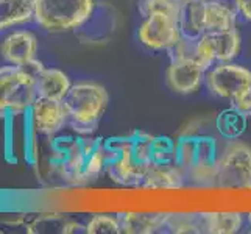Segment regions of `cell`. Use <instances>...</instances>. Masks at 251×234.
<instances>
[{
  "label": "cell",
  "mask_w": 251,
  "mask_h": 234,
  "mask_svg": "<svg viewBox=\"0 0 251 234\" xmlns=\"http://www.w3.org/2000/svg\"><path fill=\"white\" fill-rule=\"evenodd\" d=\"M248 223H250V228H251V214H248Z\"/></svg>",
  "instance_id": "27"
},
{
  "label": "cell",
  "mask_w": 251,
  "mask_h": 234,
  "mask_svg": "<svg viewBox=\"0 0 251 234\" xmlns=\"http://www.w3.org/2000/svg\"><path fill=\"white\" fill-rule=\"evenodd\" d=\"M204 233L232 234L244 227V215L239 212H203Z\"/></svg>",
  "instance_id": "19"
},
{
  "label": "cell",
  "mask_w": 251,
  "mask_h": 234,
  "mask_svg": "<svg viewBox=\"0 0 251 234\" xmlns=\"http://www.w3.org/2000/svg\"><path fill=\"white\" fill-rule=\"evenodd\" d=\"M206 84L214 95L236 103L251 89V71L239 64L222 63L207 71Z\"/></svg>",
  "instance_id": "8"
},
{
  "label": "cell",
  "mask_w": 251,
  "mask_h": 234,
  "mask_svg": "<svg viewBox=\"0 0 251 234\" xmlns=\"http://www.w3.org/2000/svg\"><path fill=\"white\" fill-rule=\"evenodd\" d=\"M69 77L55 67H44L36 75V94L38 97L63 100L71 89Z\"/></svg>",
  "instance_id": "16"
},
{
  "label": "cell",
  "mask_w": 251,
  "mask_h": 234,
  "mask_svg": "<svg viewBox=\"0 0 251 234\" xmlns=\"http://www.w3.org/2000/svg\"><path fill=\"white\" fill-rule=\"evenodd\" d=\"M84 233L88 234H119L122 233L120 222L112 215H94L84 227Z\"/></svg>",
  "instance_id": "24"
},
{
  "label": "cell",
  "mask_w": 251,
  "mask_h": 234,
  "mask_svg": "<svg viewBox=\"0 0 251 234\" xmlns=\"http://www.w3.org/2000/svg\"><path fill=\"white\" fill-rule=\"evenodd\" d=\"M38 39L28 30L14 31L3 39L0 52L8 63L14 66H28L36 55Z\"/></svg>",
  "instance_id": "13"
},
{
  "label": "cell",
  "mask_w": 251,
  "mask_h": 234,
  "mask_svg": "<svg viewBox=\"0 0 251 234\" xmlns=\"http://www.w3.org/2000/svg\"><path fill=\"white\" fill-rule=\"evenodd\" d=\"M217 142L207 134H187L176 141V164L195 184H215L219 162Z\"/></svg>",
  "instance_id": "3"
},
{
  "label": "cell",
  "mask_w": 251,
  "mask_h": 234,
  "mask_svg": "<svg viewBox=\"0 0 251 234\" xmlns=\"http://www.w3.org/2000/svg\"><path fill=\"white\" fill-rule=\"evenodd\" d=\"M184 175L176 162H151L141 187L145 189H178L184 184Z\"/></svg>",
  "instance_id": "14"
},
{
  "label": "cell",
  "mask_w": 251,
  "mask_h": 234,
  "mask_svg": "<svg viewBox=\"0 0 251 234\" xmlns=\"http://www.w3.org/2000/svg\"><path fill=\"white\" fill-rule=\"evenodd\" d=\"M206 71L195 56H172L166 80L169 88L176 94H194L206 80Z\"/></svg>",
  "instance_id": "11"
},
{
  "label": "cell",
  "mask_w": 251,
  "mask_h": 234,
  "mask_svg": "<svg viewBox=\"0 0 251 234\" xmlns=\"http://www.w3.org/2000/svg\"><path fill=\"white\" fill-rule=\"evenodd\" d=\"M34 21L53 33L72 31L89 19L94 0H33Z\"/></svg>",
  "instance_id": "5"
},
{
  "label": "cell",
  "mask_w": 251,
  "mask_h": 234,
  "mask_svg": "<svg viewBox=\"0 0 251 234\" xmlns=\"http://www.w3.org/2000/svg\"><path fill=\"white\" fill-rule=\"evenodd\" d=\"M237 13L220 0H211L203 5V28L206 31L236 28Z\"/></svg>",
  "instance_id": "17"
},
{
  "label": "cell",
  "mask_w": 251,
  "mask_h": 234,
  "mask_svg": "<svg viewBox=\"0 0 251 234\" xmlns=\"http://www.w3.org/2000/svg\"><path fill=\"white\" fill-rule=\"evenodd\" d=\"M215 184L222 187H251V147L239 139H228L219 155Z\"/></svg>",
  "instance_id": "6"
},
{
  "label": "cell",
  "mask_w": 251,
  "mask_h": 234,
  "mask_svg": "<svg viewBox=\"0 0 251 234\" xmlns=\"http://www.w3.org/2000/svg\"><path fill=\"white\" fill-rule=\"evenodd\" d=\"M197 59L206 69L212 63H229L240 52V34L237 28L212 30L201 34L197 41Z\"/></svg>",
  "instance_id": "9"
},
{
  "label": "cell",
  "mask_w": 251,
  "mask_h": 234,
  "mask_svg": "<svg viewBox=\"0 0 251 234\" xmlns=\"http://www.w3.org/2000/svg\"><path fill=\"white\" fill-rule=\"evenodd\" d=\"M86 158H88V137L83 134L76 137H59L53 142L51 166L66 183L84 184L88 183L84 175Z\"/></svg>",
  "instance_id": "7"
},
{
  "label": "cell",
  "mask_w": 251,
  "mask_h": 234,
  "mask_svg": "<svg viewBox=\"0 0 251 234\" xmlns=\"http://www.w3.org/2000/svg\"><path fill=\"white\" fill-rule=\"evenodd\" d=\"M67 111L69 127L76 134L91 136L105 114L109 95L101 84L94 81H81L72 84L63 99Z\"/></svg>",
  "instance_id": "2"
},
{
  "label": "cell",
  "mask_w": 251,
  "mask_h": 234,
  "mask_svg": "<svg viewBox=\"0 0 251 234\" xmlns=\"http://www.w3.org/2000/svg\"><path fill=\"white\" fill-rule=\"evenodd\" d=\"M153 137L144 131H133L125 136L105 141L106 173L112 181L122 186H139L151 166Z\"/></svg>",
  "instance_id": "1"
},
{
  "label": "cell",
  "mask_w": 251,
  "mask_h": 234,
  "mask_svg": "<svg viewBox=\"0 0 251 234\" xmlns=\"http://www.w3.org/2000/svg\"><path fill=\"white\" fill-rule=\"evenodd\" d=\"M36 97V75L27 67H0V119L24 114Z\"/></svg>",
  "instance_id": "4"
},
{
  "label": "cell",
  "mask_w": 251,
  "mask_h": 234,
  "mask_svg": "<svg viewBox=\"0 0 251 234\" xmlns=\"http://www.w3.org/2000/svg\"><path fill=\"white\" fill-rule=\"evenodd\" d=\"M34 19L33 0H0V31Z\"/></svg>",
  "instance_id": "18"
},
{
  "label": "cell",
  "mask_w": 251,
  "mask_h": 234,
  "mask_svg": "<svg viewBox=\"0 0 251 234\" xmlns=\"http://www.w3.org/2000/svg\"><path fill=\"white\" fill-rule=\"evenodd\" d=\"M234 3L242 17L251 22V0H234Z\"/></svg>",
  "instance_id": "26"
},
{
  "label": "cell",
  "mask_w": 251,
  "mask_h": 234,
  "mask_svg": "<svg viewBox=\"0 0 251 234\" xmlns=\"http://www.w3.org/2000/svg\"><path fill=\"white\" fill-rule=\"evenodd\" d=\"M137 10L144 19L154 13H162L178 19L181 2L179 0H137Z\"/></svg>",
  "instance_id": "22"
},
{
  "label": "cell",
  "mask_w": 251,
  "mask_h": 234,
  "mask_svg": "<svg viewBox=\"0 0 251 234\" xmlns=\"http://www.w3.org/2000/svg\"><path fill=\"white\" fill-rule=\"evenodd\" d=\"M167 214H145V212H124L119 214L122 233L128 234H153L166 230Z\"/></svg>",
  "instance_id": "15"
},
{
  "label": "cell",
  "mask_w": 251,
  "mask_h": 234,
  "mask_svg": "<svg viewBox=\"0 0 251 234\" xmlns=\"http://www.w3.org/2000/svg\"><path fill=\"white\" fill-rule=\"evenodd\" d=\"M30 114L38 134L55 136L69 124L63 100L36 97L30 108Z\"/></svg>",
  "instance_id": "12"
},
{
  "label": "cell",
  "mask_w": 251,
  "mask_h": 234,
  "mask_svg": "<svg viewBox=\"0 0 251 234\" xmlns=\"http://www.w3.org/2000/svg\"><path fill=\"white\" fill-rule=\"evenodd\" d=\"M232 106H236L239 111L244 112L245 116H251V89L240 100H237L236 103H232Z\"/></svg>",
  "instance_id": "25"
},
{
  "label": "cell",
  "mask_w": 251,
  "mask_h": 234,
  "mask_svg": "<svg viewBox=\"0 0 251 234\" xmlns=\"http://www.w3.org/2000/svg\"><path fill=\"white\" fill-rule=\"evenodd\" d=\"M203 2H211V0H203Z\"/></svg>",
  "instance_id": "28"
},
{
  "label": "cell",
  "mask_w": 251,
  "mask_h": 234,
  "mask_svg": "<svg viewBox=\"0 0 251 234\" xmlns=\"http://www.w3.org/2000/svg\"><path fill=\"white\" fill-rule=\"evenodd\" d=\"M169 233H204L203 214H167L166 230Z\"/></svg>",
  "instance_id": "21"
},
{
  "label": "cell",
  "mask_w": 251,
  "mask_h": 234,
  "mask_svg": "<svg viewBox=\"0 0 251 234\" xmlns=\"http://www.w3.org/2000/svg\"><path fill=\"white\" fill-rule=\"evenodd\" d=\"M247 128V116L236 106L225 109L217 117V130L226 139H239Z\"/></svg>",
  "instance_id": "20"
},
{
  "label": "cell",
  "mask_w": 251,
  "mask_h": 234,
  "mask_svg": "<svg viewBox=\"0 0 251 234\" xmlns=\"http://www.w3.org/2000/svg\"><path fill=\"white\" fill-rule=\"evenodd\" d=\"M25 142H24V149H25V161H27L30 166H34L38 162V131L33 125L30 109L25 111Z\"/></svg>",
  "instance_id": "23"
},
{
  "label": "cell",
  "mask_w": 251,
  "mask_h": 234,
  "mask_svg": "<svg viewBox=\"0 0 251 234\" xmlns=\"http://www.w3.org/2000/svg\"><path fill=\"white\" fill-rule=\"evenodd\" d=\"M137 36L141 44L150 50H172L183 39L178 19L162 13L145 17Z\"/></svg>",
  "instance_id": "10"
}]
</instances>
